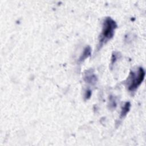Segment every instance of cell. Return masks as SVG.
Masks as SVG:
<instances>
[{"instance_id":"obj_1","label":"cell","mask_w":146,"mask_h":146,"mask_svg":"<svg viewBox=\"0 0 146 146\" xmlns=\"http://www.w3.org/2000/svg\"><path fill=\"white\" fill-rule=\"evenodd\" d=\"M117 25L112 18L108 17L106 18L103 22V29L100 36V43L102 44L110 39L114 34V31L116 28Z\"/></svg>"},{"instance_id":"obj_2","label":"cell","mask_w":146,"mask_h":146,"mask_svg":"<svg viewBox=\"0 0 146 146\" xmlns=\"http://www.w3.org/2000/svg\"><path fill=\"white\" fill-rule=\"evenodd\" d=\"M145 71L142 67H139L136 71H131L128 78V88L129 91L136 90L144 79Z\"/></svg>"},{"instance_id":"obj_3","label":"cell","mask_w":146,"mask_h":146,"mask_svg":"<svg viewBox=\"0 0 146 146\" xmlns=\"http://www.w3.org/2000/svg\"><path fill=\"white\" fill-rule=\"evenodd\" d=\"M129 108H130V103L129 102H126L125 104L124 105L123 107L122 108L121 112V117H124L129 111Z\"/></svg>"},{"instance_id":"obj_4","label":"cell","mask_w":146,"mask_h":146,"mask_svg":"<svg viewBox=\"0 0 146 146\" xmlns=\"http://www.w3.org/2000/svg\"><path fill=\"white\" fill-rule=\"evenodd\" d=\"M90 52H91V49L90 47H87L85 48L82 55L81 56L80 58V61H82L83 60H84L85 58H87L90 55Z\"/></svg>"}]
</instances>
